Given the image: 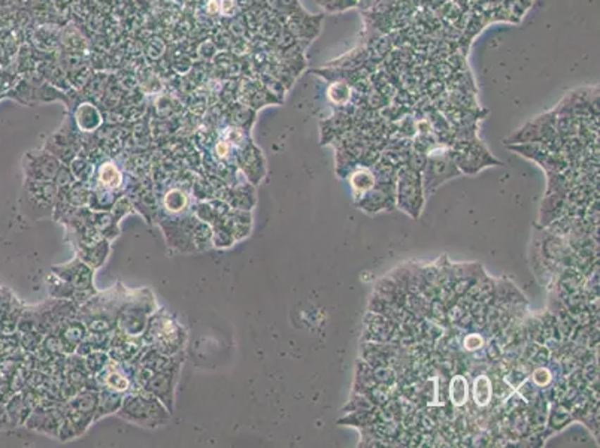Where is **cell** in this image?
I'll return each mask as SVG.
<instances>
[{
	"mask_svg": "<svg viewBox=\"0 0 600 448\" xmlns=\"http://www.w3.org/2000/svg\"><path fill=\"white\" fill-rule=\"evenodd\" d=\"M118 416L120 418L141 428L157 429L168 425L170 420V411L151 393L135 389L124 394Z\"/></svg>",
	"mask_w": 600,
	"mask_h": 448,
	"instance_id": "1",
	"label": "cell"
},
{
	"mask_svg": "<svg viewBox=\"0 0 600 448\" xmlns=\"http://www.w3.org/2000/svg\"><path fill=\"white\" fill-rule=\"evenodd\" d=\"M142 338L145 345L166 356H175L182 351L187 333L178 321L161 309L149 317Z\"/></svg>",
	"mask_w": 600,
	"mask_h": 448,
	"instance_id": "2",
	"label": "cell"
},
{
	"mask_svg": "<svg viewBox=\"0 0 600 448\" xmlns=\"http://www.w3.org/2000/svg\"><path fill=\"white\" fill-rule=\"evenodd\" d=\"M157 309L153 293L141 289L129 293L117 317V330L129 336H142L148 320Z\"/></svg>",
	"mask_w": 600,
	"mask_h": 448,
	"instance_id": "3",
	"label": "cell"
},
{
	"mask_svg": "<svg viewBox=\"0 0 600 448\" xmlns=\"http://www.w3.org/2000/svg\"><path fill=\"white\" fill-rule=\"evenodd\" d=\"M182 359L177 360L172 366L163 371H148L145 368L136 366L135 378H133V390L141 389L156 396L157 399L163 402V405L172 411L173 399H175V387L180 378V368Z\"/></svg>",
	"mask_w": 600,
	"mask_h": 448,
	"instance_id": "4",
	"label": "cell"
},
{
	"mask_svg": "<svg viewBox=\"0 0 600 448\" xmlns=\"http://www.w3.org/2000/svg\"><path fill=\"white\" fill-rule=\"evenodd\" d=\"M93 270L89 265L77 257L75 260L69 261L66 265H60L53 268V273L57 275L60 280L66 281L68 284L73 285L81 294L82 304L92 299L96 294V289L93 284Z\"/></svg>",
	"mask_w": 600,
	"mask_h": 448,
	"instance_id": "5",
	"label": "cell"
},
{
	"mask_svg": "<svg viewBox=\"0 0 600 448\" xmlns=\"http://www.w3.org/2000/svg\"><path fill=\"white\" fill-rule=\"evenodd\" d=\"M193 220L194 216H182L178 218L169 217L160 221V226L166 235V242L169 247L181 253L197 251L193 239Z\"/></svg>",
	"mask_w": 600,
	"mask_h": 448,
	"instance_id": "6",
	"label": "cell"
},
{
	"mask_svg": "<svg viewBox=\"0 0 600 448\" xmlns=\"http://www.w3.org/2000/svg\"><path fill=\"white\" fill-rule=\"evenodd\" d=\"M60 163L56 157L46 153H37L36 157L32 158L29 168L30 181H54L57 172L60 169Z\"/></svg>",
	"mask_w": 600,
	"mask_h": 448,
	"instance_id": "7",
	"label": "cell"
},
{
	"mask_svg": "<svg viewBox=\"0 0 600 448\" xmlns=\"http://www.w3.org/2000/svg\"><path fill=\"white\" fill-rule=\"evenodd\" d=\"M75 248H77L78 257L84 261V263L89 265L92 269H97V268L102 266L105 263L108 254H109L108 239H100L97 242L80 245V247H75Z\"/></svg>",
	"mask_w": 600,
	"mask_h": 448,
	"instance_id": "8",
	"label": "cell"
},
{
	"mask_svg": "<svg viewBox=\"0 0 600 448\" xmlns=\"http://www.w3.org/2000/svg\"><path fill=\"white\" fill-rule=\"evenodd\" d=\"M124 394L108 387H100L97 390V409L94 414V420H100L108 414L118 413V409L123 404Z\"/></svg>",
	"mask_w": 600,
	"mask_h": 448,
	"instance_id": "9",
	"label": "cell"
},
{
	"mask_svg": "<svg viewBox=\"0 0 600 448\" xmlns=\"http://www.w3.org/2000/svg\"><path fill=\"white\" fill-rule=\"evenodd\" d=\"M237 161L241 163V169L245 172L249 182H258L261 175H263V161H261L260 154L256 151V154L251 151V147L242 148V151L237 154Z\"/></svg>",
	"mask_w": 600,
	"mask_h": 448,
	"instance_id": "10",
	"label": "cell"
},
{
	"mask_svg": "<svg viewBox=\"0 0 600 448\" xmlns=\"http://www.w3.org/2000/svg\"><path fill=\"white\" fill-rule=\"evenodd\" d=\"M32 420L36 421V429H39L41 432H45L49 435H54V437H58L61 421H63V413L56 409L39 408L37 411H35Z\"/></svg>",
	"mask_w": 600,
	"mask_h": 448,
	"instance_id": "11",
	"label": "cell"
},
{
	"mask_svg": "<svg viewBox=\"0 0 600 448\" xmlns=\"http://www.w3.org/2000/svg\"><path fill=\"white\" fill-rule=\"evenodd\" d=\"M94 175L97 180V185L104 187L106 190L117 192L123 185V173L118 166L112 163V161H105V163L100 165L94 172Z\"/></svg>",
	"mask_w": 600,
	"mask_h": 448,
	"instance_id": "12",
	"label": "cell"
},
{
	"mask_svg": "<svg viewBox=\"0 0 600 448\" xmlns=\"http://www.w3.org/2000/svg\"><path fill=\"white\" fill-rule=\"evenodd\" d=\"M163 208L170 217H177L189 205V196L181 189H172L163 197Z\"/></svg>",
	"mask_w": 600,
	"mask_h": 448,
	"instance_id": "13",
	"label": "cell"
},
{
	"mask_svg": "<svg viewBox=\"0 0 600 448\" xmlns=\"http://www.w3.org/2000/svg\"><path fill=\"white\" fill-rule=\"evenodd\" d=\"M77 121H78V126L81 127V130L93 132L94 129L99 127V124H100V121H102V118H100V114L94 106L82 105L77 112Z\"/></svg>",
	"mask_w": 600,
	"mask_h": 448,
	"instance_id": "14",
	"label": "cell"
},
{
	"mask_svg": "<svg viewBox=\"0 0 600 448\" xmlns=\"http://www.w3.org/2000/svg\"><path fill=\"white\" fill-rule=\"evenodd\" d=\"M109 359L111 357L108 351H104V350L92 351L90 354L85 356V360H84L85 371H89L92 375H97V373L108 365Z\"/></svg>",
	"mask_w": 600,
	"mask_h": 448,
	"instance_id": "15",
	"label": "cell"
},
{
	"mask_svg": "<svg viewBox=\"0 0 600 448\" xmlns=\"http://www.w3.org/2000/svg\"><path fill=\"white\" fill-rule=\"evenodd\" d=\"M473 397H475V402H477L480 406L489 405L490 397H492V384H490V380L485 375H481L475 380Z\"/></svg>",
	"mask_w": 600,
	"mask_h": 448,
	"instance_id": "16",
	"label": "cell"
},
{
	"mask_svg": "<svg viewBox=\"0 0 600 448\" xmlns=\"http://www.w3.org/2000/svg\"><path fill=\"white\" fill-rule=\"evenodd\" d=\"M449 396L456 406H463L468 401V382L463 377H454L449 385Z\"/></svg>",
	"mask_w": 600,
	"mask_h": 448,
	"instance_id": "17",
	"label": "cell"
},
{
	"mask_svg": "<svg viewBox=\"0 0 600 448\" xmlns=\"http://www.w3.org/2000/svg\"><path fill=\"white\" fill-rule=\"evenodd\" d=\"M536 384H546L549 381V372L546 369H539L535 373Z\"/></svg>",
	"mask_w": 600,
	"mask_h": 448,
	"instance_id": "18",
	"label": "cell"
},
{
	"mask_svg": "<svg viewBox=\"0 0 600 448\" xmlns=\"http://www.w3.org/2000/svg\"><path fill=\"white\" fill-rule=\"evenodd\" d=\"M478 345H481V340L478 338L477 335H472L466 340V347L470 348V350H475V348H478Z\"/></svg>",
	"mask_w": 600,
	"mask_h": 448,
	"instance_id": "19",
	"label": "cell"
}]
</instances>
